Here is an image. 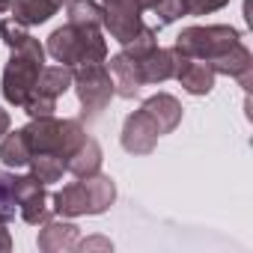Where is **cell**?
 Segmentation results:
<instances>
[{"instance_id": "11", "label": "cell", "mask_w": 253, "mask_h": 253, "mask_svg": "<svg viewBox=\"0 0 253 253\" xmlns=\"http://www.w3.org/2000/svg\"><path fill=\"white\" fill-rule=\"evenodd\" d=\"M78 238H81V226L72 223V217H60V220L51 217L42 223L36 244L42 253H63V250H75Z\"/></svg>"}, {"instance_id": "34", "label": "cell", "mask_w": 253, "mask_h": 253, "mask_svg": "<svg viewBox=\"0 0 253 253\" xmlns=\"http://www.w3.org/2000/svg\"><path fill=\"white\" fill-rule=\"evenodd\" d=\"M54 3H57V6H63V3H69V0H54Z\"/></svg>"}, {"instance_id": "19", "label": "cell", "mask_w": 253, "mask_h": 253, "mask_svg": "<svg viewBox=\"0 0 253 253\" xmlns=\"http://www.w3.org/2000/svg\"><path fill=\"white\" fill-rule=\"evenodd\" d=\"M30 143H27V134L24 128H9L3 137H0V161H3L6 167H27L30 164Z\"/></svg>"}, {"instance_id": "7", "label": "cell", "mask_w": 253, "mask_h": 253, "mask_svg": "<svg viewBox=\"0 0 253 253\" xmlns=\"http://www.w3.org/2000/svg\"><path fill=\"white\" fill-rule=\"evenodd\" d=\"M104 30L110 33V39H116L119 45H128L146 24H143V9L134 0H104Z\"/></svg>"}, {"instance_id": "4", "label": "cell", "mask_w": 253, "mask_h": 253, "mask_svg": "<svg viewBox=\"0 0 253 253\" xmlns=\"http://www.w3.org/2000/svg\"><path fill=\"white\" fill-rule=\"evenodd\" d=\"M235 42H241V33L229 24H194V27H185L176 42H173V51L182 54V57H191V60H206L211 63L214 57H220L223 51H229Z\"/></svg>"}, {"instance_id": "29", "label": "cell", "mask_w": 253, "mask_h": 253, "mask_svg": "<svg viewBox=\"0 0 253 253\" xmlns=\"http://www.w3.org/2000/svg\"><path fill=\"white\" fill-rule=\"evenodd\" d=\"M12 250V235H9V217L0 214V253Z\"/></svg>"}, {"instance_id": "27", "label": "cell", "mask_w": 253, "mask_h": 253, "mask_svg": "<svg viewBox=\"0 0 253 253\" xmlns=\"http://www.w3.org/2000/svg\"><path fill=\"white\" fill-rule=\"evenodd\" d=\"M27 36H30V33H27V27H24V24H18L15 18H3V21H0V39H3V45H6V48L21 45Z\"/></svg>"}, {"instance_id": "1", "label": "cell", "mask_w": 253, "mask_h": 253, "mask_svg": "<svg viewBox=\"0 0 253 253\" xmlns=\"http://www.w3.org/2000/svg\"><path fill=\"white\" fill-rule=\"evenodd\" d=\"M9 63L3 69V98L6 104L12 107H24V101L33 95L36 89V81H39V72L45 69V45L33 36H27L21 45L9 48Z\"/></svg>"}, {"instance_id": "15", "label": "cell", "mask_w": 253, "mask_h": 253, "mask_svg": "<svg viewBox=\"0 0 253 253\" xmlns=\"http://www.w3.org/2000/svg\"><path fill=\"white\" fill-rule=\"evenodd\" d=\"M101 161H104V152H101L98 140L86 134V140L66 158V170H69L75 179H86V176H92V173L101 170Z\"/></svg>"}, {"instance_id": "21", "label": "cell", "mask_w": 253, "mask_h": 253, "mask_svg": "<svg viewBox=\"0 0 253 253\" xmlns=\"http://www.w3.org/2000/svg\"><path fill=\"white\" fill-rule=\"evenodd\" d=\"M66 24H78V27H98L104 24V6L98 0H69L66 6Z\"/></svg>"}, {"instance_id": "31", "label": "cell", "mask_w": 253, "mask_h": 253, "mask_svg": "<svg viewBox=\"0 0 253 253\" xmlns=\"http://www.w3.org/2000/svg\"><path fill=\"white\" fill-rule=\"evenodd\" d=\"M9 128H12V119H9V113H6L3 107H0V137H3Z\"/></svg>"}, {"instance_id": "12", "label": "cell", "mask_w": 253, "mask_h": 253, "mask_svg": "<svg viewBox=\"0 0 253 253\" xmlns=\"http://www.w3.org/2000/svg\"><path fill=\"white\" fill-rule=\"evenodd\" d=\"M134 63V60H131ZM137 66V75H140V84L146 86V84H164V81H170L173 75H176V66H179V54L173 51V48H155V51H149L143 60H137L134 63Z\"/></svg>"}, {"instance_id": "16", "label": "cell", "mask_w": 253, "mask_h": 253, "mask_svg": "<svg viewBox=\"0 0 253 253\" xmlns=\"http://www.w3.org/2000/svg\"><path fill=\"white\" fill-rule=\"evenodd\" d=\"M51 209L54 214L60 217H81V214H89V200H86V188L84 182H72V185H63L54 197H51Z\"/></svg>"}, {"instance_id": "5", "label": "cell", "mask_w": 253, "mask_h": 253, "mask_svg": "<svg viewBox=\"0 0 253 253\" xmlns=\"http://www.w3.org/2000/svg\"><path fill=\"white\" fill-rule=\"evenodd\" d=\"M72 86L78 92V101L84 107V116L86 119H98L110 98L116 95L113 89V78L107 72L104 63H86V66H78L75 69V78H72Z\"/></svg>"}, {"instance_id": "26", "label": "cell", "mask_w": 253, "mask_h": 253, "mask_svg": "<svg viewBox=\"0 0 253 253\" xmlns=\"http://www.w3.org/2000/svg\"><path fill=\"white\" fill-rule=\"evenodd\" d=\"M54 110H57V98H48V95H42V92H33V95L24 101V113H27L30 119L54 116Z\"/></svg>"}, {"instance_id": "22", "label": "cell", "mask_w": 253, "mask_h": 253, "mask_svg": "<svg viewBox=\"0 0 253 253\" xmlns=\"http://www.w3.org/2000/svg\"><path fill=\"white\" fill-rule=\"evenodd\" d=\"M30 173L39 179V182H45V185H51V182H60L63 179V173H69L66 170V161L60 158V155H51V152H36V155H30Z\"/></svg>"}, {"instance_id": "28", "label": "cell", "mask_w": 253, "mask_h": 253, "mask_svg": "<svg viewBox=\"0 0 253 253\" xmlns=\"http://www.w3.org/2000/svg\"><path fill=\"white\" fill-rule=\"evenodd\" d=\"M229 0H188V15H211L223 9Z\"/></svg>"}, {"instance_id": "33", "label": "cell", "mask_w": 253, "mask_h": 253, "mask_svg": "<svg viewBox=\"0 0 253 253\" xmlns=\"http://www.w3.org/2000/svg\"><path fill=\"white\" fill-rule=\"evenodd\" d=\"M9 6H12V0H0V12H9Z\"/></svg>"}, {"instance_id": "13", "label": "cell", "mask_w": 253, "mask_h": 253, "mask_svg": "<svg viewBox=\"0 0 253 253\" xmlns=\"http://www.w3.org/2000/svg\"><path fill=\"white\" fill-rule=\"evenodd\" d=\"M140 107H143V110L149 113V119L158 125V134L176 131L179 122H182V104H179V98L170 95V92H155V95H149Z\"/></svg>"}, {"instance_id": "24", "label": "cell", "mask_w": 253, "mask_h": 253, "mask_svg": "<svg viewBox=\"0 0 253 253\" xmlns=\"http://www.w3.org/2000/svg\"><path fill=\"white\" fill-rule=\"evenodd\" d=\"M152 12L158 15V24L167 27V24L179 21L182 15H188V0H158L152 6Z\"/></svg>"}, {"instance_id": "30", "label": "cell", "mask_w": 253, "mask_h": 253, "mask_svg": "<svg viewBox=\"0 0 253 253\" xmlns=\"http://www.w3.org/2000/svg\"><path fill=\"white\" fill-rule=\"evenodd\" d=\"M92 247H101V250H110L113 244H110L107 238H86V241H81V238H78V244H75V250H92Z\"/></svg>"}, {"instance_id": "6", "label": "cell", "mask_w": 253, "mask_h": 253, "mask_svg": "<svg viewBox=\"0 0 253 253\" xmlns=\"http://www.w3.org/2000/svg\"><path fill=\"white\" fill-rule=\"evenodd\" d=\"M12 191H15V203H18V211H21V220L24 223L42 226L45 220H51L54 209H51V197L45 191V182H39L33 173L15 176Z\"/></svg>"}, {"instance_id": "35", "label": "cell", "mask_w": 253, "mask_h": 253, "mask_svg": "<svg viewBox=\"0 0 253 253\" xmlns=\"http://www.w3.org/2000/svg\"><path fill=\"white\" fill-rule=\"evenodd\" d=\"M101 3H104V0H101Z\"/></svg>"}, {"instance_id": "3", "label": "cell", "mask_w": 253, "mask_h": 253, "mask_svg": "<svg viewBox=\"0 0 253 253\" xmlns=\"http://www.w3.org/2000/svg\"><path fill=\"white\" fill-rule=\"evenodd\" d=\"M24 134L30 143V152H51L63 161L86 140V128L81 119H57V116H39L24 125Z\"/></svg>"}, {"instance_id": "10", "label": "cell", "mask_w": 253, "mask_h": 253, "mask_svg": "<svg viewBox=\"0 0 253 253\" xmlns=\"http://www.w3.org/2000/svg\"><path fill=\"white\" fill-rule=\"evenodd\" d=\"M182 89L188 95H209L214 89V69L206 63V60H191V57H182L179 54V66H176V75H173Z\"/></svg>"}, {"instance_id": "14", "label": "cell", "mask_w": 253, "mask_h": 253, "mask_svg": "<svg viewBox=\"0 0 253 253\" xmlns=\"http://www.w3.org/2000/svg\"><path fill=\"white\" fill-rule=\"evenodd\" d=\"M104 66H107V72H110V78H113V89H116V95L119 98H134L137 92H140V75H137V66L125 57L122 51L119 54H113L110 60H104Z\"/></svg>"}, {"instance_id": "32", "label": "cell", "mask_w": 253, "mask_h": 253, "mask_svg": "<svg viewBox=\"0 0 253 253\" xmlns=\"http://www.w3.org/2000/svg\"><path fill=\"white\" fill-rule=\"evenodd\" d=\"M134 3H137V6H140L143 12H152V6L158 3V0H134Z\"/></svg>"}, {"instance_id": "17", "label": "cell", "mask_w": 253, "mask_h": 253, "mask_svg": "<svg viewBox=\"0 0 253 253\" xmlns=\"http://www.w3.org/2000/svg\"><path fill=\"white\" fill-rule=\"evenodd\" d=\"M12 18L24 27H36V24H45L51 21L60 6L54 3V0H12V6H9Z\"/></svg>"}, {"instance_id": "20", "label": "cell", "mask_w": 253, "mask_h": 253, "mask_svg": "<svg viewBox=\"0 0 253 253\" xmlns=\"http://www.w3.org/2000/svg\"><path fill=\"white\" fill-rule=\"evenodd\" d=\"M72 78H75L72 66H45L39 72V81H36L33 92H42L48 98H60L66 89H72Z\"/></svg>"}, {"instance_id": "8", "label": "cell", "mask_w": 253, "mask_h": 253, "mask_svg": "<svg viewBox=\"0 0 253 253\" xmlns=\"http://www.w3.org/2000/svg\"><path fill=\"white\" fill-rule=\"evenodd\" d=\"M158 137H161L158 134V125L149 119V113L143 107L125 116L119 140H122V149L128 152V155H149L158 146Z\"/></svg>"}, {"instance_id": "18", "label": "cell", "mask_w": 253, "mask_h": 253, "mask_svg": "<svg viewBox=\"0 0 253 253\" xmlns=\"http://www.w3.org/2000/svg\"><path fill=\"white\" fill-rule=\"evenodd\" d=\"M81 182H84V188H86L89 214H104V211L113 206V200H116V185H113V179L98 170V173H92V176H86V179H81Z\"/></svg>"}, {"instance_id": "23", "label": "cell", "mask_w": 253, "mask_h": 253, "mask_svg": "<svg viewBox=\"0 0 253 253\" xmlns=\"http://www.w3.org/2000/svg\"><path fill=\"white\" fill-rule=\"evenodd\" d=\"M155 48H158L155 30H152V27H143V30H140L128 45H122V54L128 57V60H134V63H137V60H143V57H146L149 51H155Z\"/></svg>"}, {"instance_id": "2", "label": "cell", "mask_w": 253, "mask_h": 253, "mask_svg": "<svg viewBox=\"0 0 253 253\" xmlns=\"http://www.w3.org/2000/svg\"><path fill=\"white\" fill-rule=\"evenodd\" d=\"M45 54L54 57L60 66H86V63H104L107 60V42L101 36L98 27H78V24H66L57 27L48 36Z\"/></svg>"}, {"instance_id": "25", "label": "cell", "mask_w": 253, "mask_h": 253, "mask_svg": "<svg viewBox=\"0 0 253 253\" xmlns=\"http://www.w3.org/2000/svg\"><path fill=\"white\" fill-rule=\"evenodd\" d=\"M12 182H15L12 173L0 170V214L9 217V220L15 217V209H18V203H15V191H12Z\"/></svg>"}, {"instance_id": "9", "label": "cell", "mask_w": 253, "mask_h": 253, "mask_svg": "<svg viewBox=\"0 0 253 253\" xmlns=\"http://www.w3.org/2000/svg\"><path fill=\"white\" fill-rule=\"evenodd\" d=\"M214 69V75H226V78H235L244 89H250L253 84V54L244 42H235L229 51H223L220 57H214L209 63Z\"/></svg>"}]
</instances>
